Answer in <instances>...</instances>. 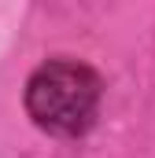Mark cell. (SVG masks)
<instances>
[{"instance_id": "cell-1", "label": "cell", "mask_w": 155, "mask_h": 158, "mask_svg": "<svg viewBox=\"0 0 155 158\" xmlns=\"http://www.w3.org/2000/svg\"><path fill=\"white\" fill-rule=\"evenodd\" d=\"M26 110L55 136L85 132L100 110V77L70 59L44 63L26 85Z\"/></svg>"}]
</instances>
